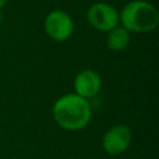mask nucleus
Here are the masks:
<instances>
[{
    "mask_svg": "<svg viewBox=\"0 0 159 159\" xmlns=\"http://www.w3.org/2000/svg\"><path fill=\"white\" fill-rule=\"evenodd\" d=\"M52 117L62 129L76 132L88 125L92 118V107L88 99L75 92L66 93L55 101Z\"/></svg>",
    "mask_w": 159,
    "mask_h": 159,
    "instance_id": "obj_1",
    "label": "nucleus"
},
{
    "mask_svg": "<svg viewBox=\"0 0 159 159\" xmlns=\"http://www.w3.org/2000/svg\"><path fill=\"white\" fill-rule=\"evenodd\" d=\"M159 12L157 7L145 0H132L119 11V25L129 32L145 34L157 29Z\"/></svg>",
    "mask_w": 159,
    "mask_h": 159,
    "instance_id": "obj_2",
    "label": "nucleus"
},
{
    "mask_svg": "<svg viewBox=\"0 0 159 159\" xmlns=\"http://www.w3.org/2000/svg\"><path fill=\"white\" fill-rule=\"evenodd\" d=\"M86 17L93 29L102 32H108L119 25V11L104 1L92 4L87 10Z\"/></svg>",
    "mask_w": 159,
    "mask_h": 159,
    "instance_id": "obj_3",
    "label": "nucleus"
},
{
    "mask_svg": "<svg viewBox=\"0 0 159 159\" xmlns=\"http://www.w3.org/2000/svg\"><path fill=\"white\" fill-rule=\"evenodd\" d=\"M43 29L46 35L51 40L56 42H63L72 36L75 25L68 12L57 9L50 11L46 15L43 21Z\"/></svg>",
    "mask_w": 159,
    "mask_h": 159,
    "instance_id": "obj_4",
    "label": "nucleus"
},
{
    "mask_svg": "<svg viewBox=\"0 0 159 159\" xmlns=\"http://www.w3.org/2000/svg\"><path fill=\"white\" fill-rule=\"evenodd\" d=\"M132 143V130L125 124H114L102 135V148L109 155L124 153Z\"/></svg>",
    "mask_w": 159,
    "mask_h": 159,
    "instance_id": "obj_5",
    "label": "nucleus"
},
{
    "mask_svg": "<svg viewBox=\"0 0 159 159\" xmlns=\"http://www.w3.org/2000/svg\"><path fill=\"white\" fill-rule=\"evenodd\" d=\"M101 88H102V78L98 72L91 68L80 71L73 80L75 93L88 101L96 97L99 93Z\"/></svg>",
    "mask_w": 159,
    "mask_h": 159,
    "instance_id": "obj_6",
    "label": "nucleus"
},
{
    "mask_svg": "<svg viewBox=\"0 0 159 159\" xmlns=\"http://www.w3.org/2000/svg\"><path fill=\"white\" fill-rule=\"evenodd\" d=\"M129 42H130V32L125 30L122 25H118L107 32L106 45L113 52L124 51L128 47Z\"/></svg>",
    "mask_w": 159,
    "mask_h": 159,
    "instance_id": "obj_7",
    "label": "nucleus"
},
{
    "mask_svg": "<svg viewBox=\"0 0 159 159\" xmlns=\"http://www.w3.org/2000/svg\"><path fill=\"white\" fill-rule=\"evenodd\" d=\"M7 1H9V0H0V9H2V7L7 4Z\"/></svg>",
    "mask_w": 159,
    "mask_h": 159,
    "instance_id": "obj_8",
    "label": "nucleus"
}]
</instances>
